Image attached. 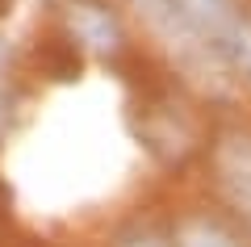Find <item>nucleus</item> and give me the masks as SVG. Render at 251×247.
Returning a JSON list of instances; mask_svg holds the SVG:
<instances>
[{
  "label": "nucleus",
  "mask_w": 251,
  "mask_h": 247,
  "mask_svg": "<svg viewBox=\"0 0 251 247\" xmlns=\"http://www.w3.org/2000/svg\"><path fill=\"white\" fill-rule=\"evenodd\" d=\"M4 130H9V105H4V97H0V138H4Z\"/></svg>",
  "instance_id": "obj_8"
},
{
  "label": "nucleus",
  "mask_w": 251,
  "mask_h": 247,
  "mask_svg": "<svg viewBox=\"0 0 251 247\" xmlns=\"http://www.w3.org/2000/svg\"><path fill=\"white\" fill-rule=\"evenodd\" d=\"M230 59H234V63H239V67L251 76V21H243V26H239V38H234Z\"/></svg>",
  "instance_id": "obj_6"
},
{
  "label": "nucleus",
  "mask_w": 251,
  "mask_h": 247,
  "mask_svg": "<svg viewBox=\"0 0 251 247\" xmlns=\"http://www.w3.org/2000/svg\"><path fill=\"white\" fill-rule=\"evenodd\" d=\"M0 9H4V0H0Z\"/></svg>",
  "instance_id": "obj_9"
},
{
  "label": "nucleus",
  "mask_w": 251,
  "mask_h": 247,
  "mask_svg": "<svg viewBox=\"0 0 251 247\" xmlns=\"http://www.w3.org/2000/svg\"><path fill=\"white\" fill-rule=\"evenodd\" d=\"M180 17L201 42L209 46L214 55H230L234 51V38H239V9H234V0H176Z\"/></svg>",
  "instance_id": "obj_2"
},
{
  "label": "nucleus",
  "mask_w": 251,
  "mask_h": 247,
  "mask_svg": "<svg viewBox=\"0 0 251 247\" xmlns=\"http://www.w3.org/2000/svg\"><path fill=\"white\" fill-rule=\"evenodd\" d=\"M130 4H134V13L155 29V38H159V42L168 46V51L176 55V59L193 71V76L209 80V76H205V59L214 63L218 55L184 26V17H180V9H176V0H130ZM209 84H214V80H209Z\"/></svg>",
  "instance_id": "obj_1"
},
{
  "label": "nucleus",
  "mask_w": 251,
  "mask_h": 247,
  "mask_svg": "<svg viewBox=\"0 0 251 247\" xmlns=\"http://www.w3.org/2000/svg\"><path fill=\"white\" fill-rule=\"evenodd\" d=\"M218 180L230 205L251 222V134H226L218 142Z\"/></svg>",
  "instance_id": "obj_3"
},
{
  "label": "nucleus",
  "mask_w": 251,
  "mask_h": 247,
  "mask_svg": "<svg viewBox=\"0 0 251 247\" xmlns=\"http://www.w3.org/2000/svg\"><path fill=\"white\" fill-rule=\"evenodd\" d=\"M67 26H72L75 42L92 46V51H100V55H113L117 46H122V29H117L113 13H109L100 0H72Z\"/></svg>",
  "instance_id": "obj_4"
},
{
  "label": "nucleus",
  "mask_w": 251,
  "mask_h": 247,
  "mask_svg": "<svg viewBox=\"0 0 251 247\" xmlns=\"http://www.w3.org/2000/svg\"><path fill=\"white\" fill-rule=\"evenodd\" d=\"M117 247H172V243H168V239H159V235H151V230H138V235L122 239Z\"/></svg>",
  "instance_id": "obj_7"
},
{
  "label": "nucleus",
  "mask_w": 251,
  "mask_h": 247,
  "mask_svg": "<svg viewBox=\"0 0 251 247\" xmlns=\"http://www.w3.org/2000/svg\"><path fill=\"white\" fill-rule=\"evenodd\" d=\"M176 247H239V243L214 218H184L176 230Z\"/></svg>",
  "instance_id": "obj_5"
}]
</instances>
